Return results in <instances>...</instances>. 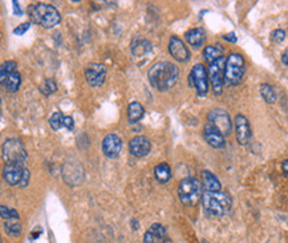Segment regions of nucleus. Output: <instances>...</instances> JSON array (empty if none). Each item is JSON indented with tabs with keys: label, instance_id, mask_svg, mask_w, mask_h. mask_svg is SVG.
I'll list each match as a JSON object with an SVG mask.
<instances>
[{
	"label": "nucleus",
	"instance_id": "obj_1",
	"mask_svg": "<svg viewBox=\"0 0 288 243\" xmlns=\"http://www.w3.org/2000/svg\"><path fill=\"white\" fill-rule=\"evenodd\" d=\"M178 68L169 62H159L149 69V81L159 92L168 90L178 81Z\"/></svg>",
	"mask_w": 288,
	"mask_h": 243
},
{
	"label": "nucleus",
	"instance_id": "obj_2",
	"mask_svg": "<svg viewBox=\"0 0 288 243\" xmlns=\"http://www.w3.org/2000/svg\"><path fill=\"white\" fill-rule=\"evenodd\" d=\"M28 14H29L32 23L41 25V27L47 28V29L56 27L61 20V16L58 14V11L51 4H34L28 10Z\"/></svg>",
	"mask_w": 288,
	"mask_h": 243
},
{
	"label": "nucleus",
	"instance_id": "obj_3",
	"mask_svg": "<svg viewBox=\"0 0 288 243\" xmlns=\"http://www.w3.org/2000/svg\"><path fill=\"white\" fill-rule=\"evenodd\" d=\"M202 205L209 216L222 217L231 209L233 201L226 193L206 192L202 195Z\"/></svg>",
	"mask_w": 288,
	"mask_h": 243
},
{
	"label": "nucleus",
	"instance_id": "obj_4",
	"mask_svg": "<svg viewBox=\"0 0 288 243\" xmlns=\"http://www.w3.org/2000/svg\"><path fill=\"white\" fill-rule=\"evenodd\" d=\"M202 184L197 178L187 177L181 181L178 186V195L185 206H194L202 198Z\"/></svg>",
	"mask_w": 288,
	"mask_h": 243
},
{
	"label": "nucleus",
	"instance_id": "obj_5",
	"mask_svg": "<svg viewBox=\"0 0 288 243\" xmlns=\"http://www.w3.org/2000/svg\"><path fill=\"white\" fill-rule=\"evenodd\" d=\"M244 75V60L239 53H231L226 58L225 82L227 85H238Z\"/></svg>",
	"mask_w": 288,
	"mask_h": 243
},
{
	"label": "nucleus",
	"instance_id": "obj_6",
	"mask_svg": "<svg viewBox=\"0 0 288 243\" xmlns=\"http://www.w3.org/2000/svg\"><path fill=\"white\" fill-rule=\"evenodd\" d=\"M3 158L7 162L24 165L27 161V151L17 138H8L3 144Z\"/></svg>",
	"mask_w": 288,
	"mask_h": 243
},
{
	"label": "nucleus",
	"instance_id": "obj_7",
	"mask_svg": "<svg viewBox=\"0 0 288 243\" xmlns=\"http://www.w3.org/2000/svg\"><path fill=\"white\" fill-rule=\"evenodd\" d=\"M209 75L202 64H196L189 75V84L197 90L198 96H206L209 92Z\"/></svg>",
	"mask_w": 288,
	"mask_h": 243
},
{
	"label": "nucleus",
	"instance_id": "obj_8",
	"mask_svg": "<svg viewBox=\"0 0 288 243\" xmlns=\"http://www.w3.org/2000/svg\"><path fill=\"white\" fill-rule=\"evenodd\" d=\"M209 124L213 128H215L220 134L223 136H229L233 130V123L226 110L223 109H213L210 110L209 116Z\"/></svg>",
	"mask_w": 288,
	"mask_h": 243
},
{
	"label": "nucleus",
	"instance_id": "obj_9",
	"mask_svg": "<svg viewBox=\"0 0 288 243\" xmlns=\"http://www.w3.org/2000/svg\"><path fill=\"white\" fill-rule=\"evenodd\" d=\"M225 67H226V57L218 58L209 67V79L215 95L222 93L223 82H225Z\"/></svg>",
	"mask_w": 288,
	"mask_h": 243
},
{
	"label": "nucleus",
	"instance_id": "obj_10",
	"mask_svg": "<svg viewBox=\"0 0 288 243\" xmlns=\"http://www.w3.org/2000/svg\"><path fill=\"white\" fill-rule=\"evenodd\" d=\"M105 77H107L105 65L93 63V64H89L86 67L85 79L90 86H101L105 81Z\"/></svg>",
	"mask_w": 288,
	"mask_h": 243
},
{
	"label": "nucleus",
	"instance_id": "obj_11",
	"mask_svg": "<svg viewBox=\"0 0 288 243\" xmlns=\"http://www.w3.org/2000/svg\"><path fill=\"white\" fill-rule=\"evenodd\" d=\"M24 165L15 164V162H7L3 169V177L8 185L19 186L24 173Z\"/></svg>",
	"mask_w": 288,
	"mask_h": 243
},
{
	"label": "nucleus",
	"instance_id": "obj_12",
	"mask_svg": "<svg viewBox=\"0 0 288 243\" xmlns=\"http://www.w3.org/2000/svg\"><path fill=\"white\" fill-rule=\"evenodd\" d=\"M82 166L79 162H67L62 168V177L71 186L79 185L82 181Z\"/></svg>",
	"mask_w": 288,
	"mask_h": 243
},
{
	"label": "nucleus",
	"instance_id": "obj_13",
	"mask_svg": "<svg viewBox=\"0 0 288 243\" xmlns=\"http://www.w3.org/2000/svg\"><path fill=\"white\" fill-rule=\"evenodd\" d=\"M122 150V141L117 134H108L103 140V153L108 158H116Z\"/></svg>",
	"mask_w": 288,
	"mask_h": 243
},
{
	"label": "nucleus",
	"instance_id": "obj_14",
	"mask_svg": "<svg viewBox=\"0 0 288 243\" xmlns=\"http://www.w3.org/2000/svg\"><path fill=\"white\" fill-rule=\"evenodd\" d=\"M169 51L177 62L185 63L190 58L189 49L185 45V43L177 36H172V39L169 41Z\"/></svg>",
	"mask_w": 288,
	"mask_h": 243
},
{
	"label": "nucleus",
	"instance_id": "obj_15",
	"mask_svg": "<svg viewBox=\"0 0 288 243\" xmlns=\"http://www.w3.org/2000/svg\"><path fill=\"white\" fill-rule=\"evenodd\" d=\"M150 149V141L145 136H137V137L132 138L131 142H129V150H131V153L133 154L134 157H145V156H148Z\"/></svg>",
	"mask_w": 288,
	"mask_h": 243
},
{
	"label": "nucleus",
	"instance_id": "obj_16",
	"mask_svg": "<svg viewBox=\"0 0 288 243\" xmlns=\"http://www.w3.org/2000/svg\"><path fill=\"white\" fill-rule=\"evenodd\" d=\"M235 133H237V140L240 145H246L251 137V129L248 120L243 114H238L235 117Z\"/></svg>",
	"mask_w": 288,
	"mask_h": 243
},
{
	"label": "nucleus",
	"instance_id": "obj_17",
	"mask_svg": "<svg viewBox=\"0 0 288 243\" xmlns=\"http://www.w3.org/2000/svg\"><path fill=\"white\" fill-rule=\"evenodd\" d=\"M203 136H205L206 142L210 146L215 147V149H222L226 146V141H225V136L220 134L215 128H213L210 124H207L203 129Z\"/></svg>",
	"mask_w": 288,
	"mask_h": 243
},
{
	"label": "nucleus",
	"instance_id": "obj_18",
	"mask_svg": "<svg viewBox=\"0 0 288 243\" xmlns=\"http://www.w3.org/2000/svg\"><path fill=\"white\" fill-rule=\"evenodd\" d=\"M185 38L191 47H194V48H201V47L205 44L206 34L202 28H193V29L186 32Z\"/></svg>",
	"mask_w": 288,
	"mask_h": 243
},
{
	"label": "nucleus",
	"instance_id": "obj_19",
	"mask_svg": "<svg viewBox=\"0 0 288 243\" xmlns=\"http://www.w3.org/2000/svg\"><path fill=\"white\" fill-rule=\"evenodd\" d=\"M151 51V44L148 40L141 38H136L132 43V53L136 57H144L145 55H148Z\"/></svg>",
	"mask_w": 288,
	"mask_h": 243
},
{
	"label": "nucleus",
	"instance_id": "obj_20",
	"mask_svg": "<svg viewBox=\"0 0 288 243\" xmlns=\"http://www.w3.org/2000/svg\"><path fill=\"white\" fill-rule=\"evenodd\" d=\"M202 186L206 189V192H220L219 179L209 170L202 171Z\"/></svg>",
	"mask_w": 288,
	"mask_h": 243
},
{
	"label": "nucleus",
	"instance_id": "obj_21",
	"mask_svg": "<svg viewBox=\"0 0 288 243\" xmlns=\"http://www.w3.org/2000/svg\"><path fill=\"white\" fill-rule=\"evenodd\" d=\"M203 57L211 64V63L216 62L218 58L223 57V48L219 44L207 45V47L203 49Z\"/></svg>",
	"mask_w": 288,
	"mask_h": 243
},
{
	"label": "nucleus",
	"instance_id": "obj_22",
	"mask_svg": "<svg viewBox=\"0 0 288 243\" xmlns=\"http://www.w3.org/2000/svg\"><path fill=\"white\" fill-rule=\"evenodd\" d=\"M144 113V106L141 105L140 103L134 101V103L129 104V108H127V118H129V121H131L132 124L138 123V121L142 118Z\"/></svg>",
	"mask_w": 288,
	"mask_h": 243
},
{
	"label": "nucleus",
	"instance_id": "obj_23",
	"mask_svg": "<svg viewBox=\"0 0 288 243\" xmlns=\"http://www.w3.org/2000/svg\"><path fill=\"white\" fill-rule=\"evenodd\" d=\"M154 175L158 181L165 184V182L170 181V178H172V169L166 162H161L154 168Z\"/></svg>",
	"mask_w": 288,
	"mask_h": 243
},
{
	"label": "nucleus",
	"instance_id": "obj_24",
	"mask_svg": "<svg viewBox=\"0 0 288 243\" xmlns=\"http://www.w3.org/2000/svg\"><path fill=\"white\" fill-rule=\"evenodd\" d=\"M4 230H6V233L8 235L17 236L20 235L21 231H23V226H21L19 218H11L4 223Z\"/></svg>",
	"mask_w": 288,
	"mask_h": 243
},
{
	"label": "nucleus",
	"instance_id": "obj_25",
	"mask_svg": "<svg viewBox=\"0 0 288 243\" xmlns=\"http://www.w3.org/2000/svg\"><path fill=\"white\" fill-rule=\"evenodd\" d=\"M20 73L17 72H14L12 75L8 76V79L6 80V82H4V88H6V90H7L8 93H15L17 92V89H19V86H20Z\"/></svg>",
	"mask_w": 288,
	"mask_h": 243
},
{
	"label": "nucleus",
	"instance_id": "obj_26",
	"mask_svg": "<svg viewBox=\"0 0 288 243\" xmlns=\"http://www.w3.org/2000/svg\"><path fill=\"white\" fill-rule=\"evenodd\" d=\"M261 95L267 104H274L276 101V95H275L274 88L271 85H268V84H262Z\"/></svg>",
	"mask_w": 288,
	"mask_h": 243
},
{
	"label": "nucleus",
	"instance_id": "obj_27",
	"mask_svg": "<svg viewBox=\"0 0 288 243\" xmlns=\"http://www.w3.org/2000/svg\"><path fill=\"white\" fill-rule=\"evenodd\" d=\"M16 68H17V64L15 62H12V60L4 63V64L2 65V75H0V79H2V84H3V85L4 82H6V80L8 79V76L12 75L14 72H16Z\"/></svg>",
	"mask_w": 288,
	"mask_h": 243
},
{
	"label": "nucleus",
	"instance_id": "obj_28",
	"mask_svg": "<svg viewBox=\"0 0 288 243\" xmlns=\"http://www.w3.org/2000/svg\"><path fill=\"white\" fill-rule=\"evenodd\" d=\"M40 92L44 95V96H49L52 93H55L57 90V85L53 79H47L40 86H39Z\"/></svg>",
	"mask_w": 288,
	"mask_h": 243
},
{
	"label": "nucleus",
	"instance_id": "obj_29",
	"mask_svg": "<svg viewBox=\"0 0 288 243\" xmlns=\"http://www.w3.org/2000/svg\"><path fill=\"white\" fill-rule=\"evenodd\" d=\"M49 125L53 130H58L64 127V116H62L61 112H55L52 114L51 118H49Z\"/></svg>",
	"mask_w": 288,
	"mask_h": 243
},
{
	"label": "nucleus",
	"instance_id": "obj_30",
	"mask_svg": "<svg viewBox=\"0 0 288 243\" xmlns=\"http://www.w3.org/2000/svg\"><path fill=\"white\" fill-rule=\"evenodd\" d=\"M29 27H31V23L29 21H25V23H21L20 25H17L16 28L14 29V34L17 35V36H21V35H24L25 32L29 29Z\"/></svg>",
	"mask_w": 288,
	"mask_h": 243
},
{
	"label": "nucleus",
	"instance_id": "obj_31",
	"mask_svg": "<svg viewBox=\"0 0 288 243\" xmlns=\"http://www.w3.org/2000/svg\"><path fill=\"white\" fill-rule=\"evenodd\" d=\"M272 39H274L276 43H281V41L285 39V32L283 29H276V31L272 32Z\"/></svg>",
	"mask_w": 288,
	"mask_h": 243
},
{
	"label": "nucleus",
	"instance_id": "obj_32",
	"mask_svg": "<svg viewBox=\"0 0 288 243\" xmlns=\"http://www.w3.org/2000/svg\"><path fill=\"white\" fill-rule=\"evenodd\" d=\"M29 178H31V173H29V170L25 168L24 173H23V178H21V182H20V185H19V188H25V186L29 184Z\"/></svg>",
	"mask_w": 288,
	"mask_h": 243
},
{
	"label": "nucleus",
	"instance_id": "obj_33",
	"mask_svg": "<svg viewBox=\"0 0 288 243\" xmlns=\"http://www.w3.org/2000/svg\"><path fill=\"white\" fill-rule=\"evenodd\" d=\"M64 127H66L68 130H73V128H75V121H73L72 117L71 116L64 117Z\"/></svg>",
	"mask_w": 288,
	"mask_h": 243
},
{
	"label": "nucleus",
	"instance_id": "obj_34",
	"mask_svg": "<svg viewBox=\"0 0 288 243\" xmlns=\"http://www.w3.org/2000/svg\"><path fill=\"white\" fill-rule=\"evenodd\" d=\"M0 211H2V218L6 219V221L11 219V209H8L7 206L2 205V207H0Z\"/></svg>",
	"mask_w": 288,
	"mask_h": 243
},
{
	"label": "nucleus",
	"instance_id": "obj_35",
	"mask_svg": "<svg viewBox=\"0 0 288 243\" xmlns=\"http://www.w3.org/2000/svg\"><path fill=\"white\" fill-rule=\"evenodd\" d=\"M223 39L227 41H230V43H237V36H235V34H227L223 36Z\"/></svg>",
	"mask_w": 288,
	"mask_h": 243
},
{
	"label": "nucleus",
	"instance_id": "obj_36",
	"mask_svg": "<svg viewBox=\"0 0 288 243\" xmlns=\"http://www.w3.org/2000/svg\"><path fill=\"white\" fill-rule=\"evenodd\" d=\"M12 4H14L15 14H16L17 16H20V15H21V10H20V7H19V3H17V2H12Z\"/></svg>",
	"mask_w": 288,
	"mask_h": 243
},
{
	"label": "nucleus",
	"instance_id": "obj_37",
	"mask_svg": "<svg viewBox=\"0 0 288 243\" xmlns=\"http://www.w3.org/2000/svg\"><path fill=\"white\" fill-rule=\"evenodd\" d=\"M281 169H283V173H284L285 175H288V158L285 160L284 162H283V165H281Z\"/></svg>",
	"mask_w": 288,
	"mask_h": 243
},
{
	"label": "nucleus",
	"instance_id": "obj_38",
	"mask_svg": "<svg viewBox=\"0 0 288 243\" xmlns=\"http://www.w3.org/2000/svg\"><path fill=\"white\" fill-rule=\"evenodd\" d=\"M281 60H283V63H284V64L288 67V49H285L284 51V53H283V56H281Z\"/></svg>",
	"mask_w": 288,
	"mask_h": 243
}]
</instances>
